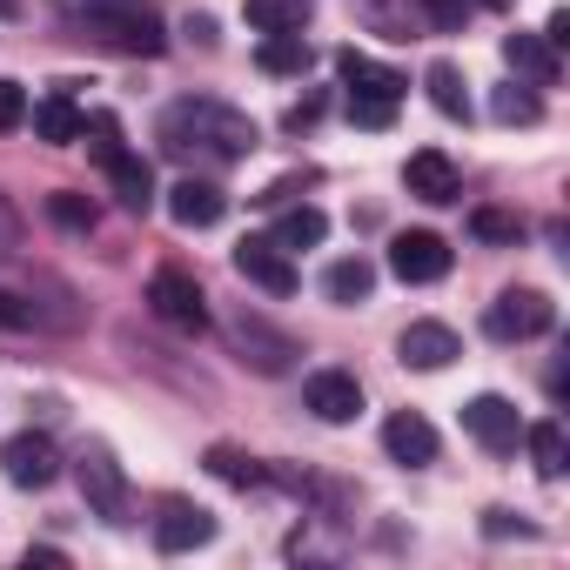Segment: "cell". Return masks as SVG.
Segmentation results:
<instances>
[{"label":"cell","mask_w":570,"mask_h":570,"mask_svg":"<svg viewBox=\"0 0 570 570\" xmlns=\"http://www.w3.org/2000/svg\"><path fill=\"white\" fill-rule=\"evenodd\" d=\"M303 410L323 416V423H356V416H363V383H356L350 370H316V376L303 383Z\"/></svg>","instance_id":"cell-10"},{"label":"cell","mask_w":570,"mask_h":570,"mask_svg":"<svg viewBox=\"0 0 570 570\" xmlns=\"http://www.w3.org/2000/svg\"><path fill=\"white\" fill-rule=\"evenodd\" d=\"M0 323H8V330H28V323H35V309H21L14 296H0Z\"/></svg>","instance_id":"cell-35"},{"label":"cell","mask_w":570,"mask_h":570,"mask_svg":"<svg viewBox=\"0 0 570 570\" xmlns=\"http://www.w3.org/2000/svg\"><path fill=\"white\" fill-rule=\"evenodd\" d=\"M370 289H376V262H363V255H343V262H330V275H323V296L343 303V309L370 303Z\"/></svg>","instance_id":"cell-21"},{"label":"cell","mask_w":570,"mask_h":570,"mask_svg":"<svg viewBox=\"0 0 570 570\" xmlns=\"http://www.w3.org/2000/svg\"><path fill=\"white\" fill-rule=\"evenodd\" d=\"M228 336H235L242 363H255L262 376H282V370H289V356H296V343H289V336H275V330H268V323H255V316H235V323H228Z\"/></svg>","instance_id":"cell-13"},{"label":"cell","mask_w":570,"mask_h":570,"mask_svg":"<svg viewBox=\"0 0 570 570\" xmlns=\"http://www.w3.org/2000/svg\"><path fill=\"white\" fill-rule=\"evenodd\" d=\"M383 450H390L403 470H423V463H436V430H430V416H416V410H396V416L383 423Z\"/></svg>","instance_id":"cell-14"},{"label":"cell","mask_w":570,"mask_h":570,"mask_svg":"<svg viewBox=\"0 0 570 570\" xmlns=\"http://www.w3.org/2000/svg\"><path fill=\"white\" fill-rule=\"evenodd\" d=\"M470 235H476V242H497V248H517V242H523V222L503 215V208H476V215H470Z\"/></svg>","instance_id":"cell-30"},{"label":"cell","mask_w":570,"mask_h":570,"mask_svg":"<svg viewBox=\"0 0 570 570\" xmlns=\"http://www.w3.org/2000/svg\"><path fill=\"white\" fill-rule=\"evenodd\" d=\"M188 35H195L202 48H215V21H208V14H195V21H188Z\"/></svg>","instance_id":"cell-38"},{"label":"cell","mask_w":570,"mask_h":570,"mask_svg":"<svg viewBox=\"0 0 570 570\" xmlns=\"http://www.w3.org/2000/svg\"><path fill=\"white\" fill-rule=\"evenodd\" d=\"M168 215H175L181 228H215V222L228 215V195H222L215 181H195V175H188V181L168 188Z\"/></svg>","instance_id":"cell-17"},{"label":"cell","mask_w":570,"mask_h":570,"mask_svg":"<svg viewBox=\"0 0 570 570\" xmlns=\"http://www.w3.org/2000/svg\"><path fill=\"white\" fill-rule=\"evenodd\" d=\"M490 115H497L503 128H530V121H543V101H537L530 81H510V88L490 95Z\"/></svg>","instance_id":"cell-27"},{"label":"cell","mask_w":570,"mask_h":570,"mask_svg":"<svg viewBox=\"0 0 570 570\" xmlns=\"http://www.w3.org/2000/svg\"><path fill=\"white\" fill-rule=\"evenodd\" d=\"M543 41H550V48H563V41H570V14H563V8L550 14V28H543Z\"/></svg>","instance_id":"cell-36"},{"label":"cell","mask_w":570,"mask_h":570,"mask_svg":"<svg viewBox=\"0 0 570 570\" xmlns=\"http://www.w3.org/2000/svg\"><path fill=\"white\" fill-rule=\"evenodd\" d=\"M14 235H21V228H14V215H8V202H0V255H8V248H14Z\"/></svg>","instance_id":"cell-37"},{"label":"cell","mask_w":570,"mask_h":570,"mask_svg":"<svg viewBox=\"0 0 570 570\" xmlns=\"http://www.w3.org/2000/svg\"><path fill=\"white\" fill-rule=\"evenodd\" d=\"M208 537H215V517H208V510H195V503H168V510L155 517V550H161V557L202 550Z\"/></svg>","instance_id":"cell-15"},{"label":"cell","mask_w":570,"mask_h":570,"mask_svg":"<svg viewBox=\"0 0 570 570\" xmlns=\"http://www.w3.org/2000/svg\"><path fill=\"white\" fill-rule=\"evenodd\" d=\"M316 14V0H248V28L262 35H303Z\"/></svg>","instance_id":"cell-23"},{"label":"cell","mask_w":570,"mask_h":570,"mask_svg":"<svg viewBox=\"0 0 570 570\" xmlns=\"http://www.w3.org/2000/svg\"><path fill=\"white\" fill-rule=\"evenodd\" d=\"M48 215H55L61 228H75V235H95V222H101V215H95V202H88V195H75V188L48 195Z\"/></svg>","instance_id":"cell-29"},{"label":"cell","mask_w":570,"mask_h":570,"mask_svg":"<svg viewBox=\"0 0 570 570\" xmlns=\"http://www.w3.org/2000/svg\"><path fill=\"white\" fill-rule=\"evenodd\" d=\"M81 121H88V115L75 108V95H68V88H55V95L35 108V135H41L48 148H75V141H81Z\"/></svg>","instance_id":"cell-20"},{"label":"cell","mask_w":570,"mask_h":570,"mask_svg":"<svg viewBox=\"0 0 570 570\" xmlns=\"http://www.w3.org/2000/svg\"><path fill=\"white\" fill-rule=\"evenodd\" d=\"M208 470H215L222 483H235V490L262 483V463H255V456H242V450H228V443H215V450H208Z\"/></svg>","instance_id":"cell-31"},{"label":"cell","mask_w":570,"mask_h":570,"mask_svg":"<svg viewBox=\"0 0 570 570\" xmlns=\"http://www.w3.org/2000/svg\"><path fill=\"white\" fill-rule=\"evenodd\" d=\"M323 235H330V215H323V208H289V215L268 228L275 248H316Z\"/></svg>","instance_id":"cell-25"},{"label":"cell","mask_w":570,"mask_h":570,"mask_svg":"<svg viewBox=\"0 0 570 570\" xmlns=\"http://www.w3.org/2000/svg\"><path fill=\"white\" fill-rule=\"evenodd\" d=\"M557 323V303L543 296V289H503L497 303H490V316H483V330L497 336V343H530V336H543Z\"/></svg>","instance_id":"cell-5"},{"label":"cell","mask_w":570,"mask_h":570,"mask_svg":"<svg viewBox=\"0 0 570 570\" xmlns=\"http://www.w3.org/2000/svg\"><path fill=\"white\" fill-rule=\"evenodd\" d=\"M255 121L228 101H208V95H188L161 115V148L168 155H215V161H248L255 155Z\"/></svg>","instance_id":"cell-1"},{"label":"cell","mask_w":570,"mask_h":570,"mask_svg":"<svg viewBox=\"0 0 570 570\" xmlns=\"http://www.w3.org/2000/svg\"><path fill=\"white\" fill-rule=\"evenodd\" d=\"M423 88H430V108H436L443 121H470V95H463L456 61H430V68H423Z\"/></svg>","instance_id":"cell-22"},{"label":"cell","mask_w":570,"mask_h":570,"mask_svg":"<svg viewBox=\"0 0 570 570\" xmlns=\"http://www.w3.org/2000/svg\"><path fill=\"white\" fill-rule=\"evenodd\" d=\"M450 242L443 235H430V228H410V235H396L390 242V275L396 282H443L450 275Z\"/></svg>","instance_id":"cell-8"},{"label":"cell","mask_w":570,"mask_h":570,"mask_svg":"<svg viewBox=\"0 0 570 570\" xmlns=\"http://www.w3.org/2000/svg\"><path fill=\"white\" fill-rule=\"evenodd\" d=\"M356 8V21L370 28V35H383V41H410V14L416 8H396V0H350Z\"/></svg>","instance_id":"cell-28"},{"label":"cell","mask_w":570,"mask_h":570,"mask_svg":"<svg viewBox=\"0 0 570 570\" xmlns=\"http://www.w3.org/2000/svg\"><path fill=\"white\" fill-rule=\"evenodd\" d=\"M235 275L255 282V289H268V296H296V289H303L289 248H275L268 235H242V242H235Z\"/></svg>","instance_id":"cell-7"},{"label":"cell","mask_w":570,"mask_h":570,"mask_svg":"<svg viewBox=\"0 0 570 570\" xmlns=\"http://www.w3.org/2000/svg\"><path fill=\"white\" fill-rule=\"evenodd\" d=\"M101 168H108V188H115V202H121L128 215H148V208H155V168H148L141 155L121 148V155L101 161Z\"/></svg>","instance_id":"cell-19"},{"label":"cell","mask_w":570,"mask_h":570,"mask_svg":"<svg viewBox=\"0 0 570 570\" xmlns=\"http://www.w3.org/2000/svg\"><path fill=\"white\" fill-rule=\"evenodd\" d=\"M148 309L175 330H208V296L188 268H155L148 275Z\"/></svg>","instance_id":"cell-6"},{"label":"cell","mask_w":570,"mask_h":570,"mask_svg":"<svg viewBox=\"0 0 570 570\" xmlns=\"http://www.w3.org/2000/svg\"><path fill=\"white\" fill-rule=\"evenodd\" d=\"M463 430L483 443V450H517V436H523V416H517V403L510 396H470L463 403Z\"/></svg>","instance_id":"cell-12"},{"label":"cell","mask_w":570,"mask_h":570,"mask_svg":"<svg viewBox=\"0 0 570 570\" xmlns=\"http://www.w3.org/2000/svg\"><path fill=\"white\" fill-rule=\"evenodd\" d=\"M0 463H8V483H21V490H48V483L61 476V450H55V436H41V430L8 436Z\"/></svg>","instance_id":"cell-9"},{"label":"cell","mask_w":570,"mask_h":570,"mask_svg":"<svg viewBox=\"0 0 570 570\" xmlns=\"http://www.w3.org/2000/svg\"><path fill=\"white\" fill-rule=\"evenodd\" d=\"M88 41H101V48H115V55H141V61H155L161 48H168V35H161V21H155V8L148 0H95V8H81V14H68Z\"/></svg>","instance_id":"cell-2"},{"label":"cell","mask_w":570,"mask_h":570,"mask_svg":"<svg viewBox=\"0 0 570 570\" xmlns=\"http://www.w3.org/2000/svg\"><path fill=\"white\" fill-rule=\"evenodd\" d=\"M336 75L350 88V121L356 128H390L396 121V101L410 95V81L396 68H383V61H370L356 48H336Z\"/></svg>","instance_id":"cell-3"},{"label":"cell","mask_w":570,"mask_h":570,"mask_svg":"<svg viewBox=\"0 0 570 570\" xmlns=\"http://www.w3.org/2000/svg\"><path fill=\"white\" fill-rule=\"evenodd\" d=\"M396 356H403L410 370H443V363H456L463 350H456V330H450V323H410V330L396 336Z\"/></svg>","instance_id":"cell-16"},{"label":"cell","mask_w":570,"mask_h":570,"mask_svg":"<svg viewBox=\"0 0 570 570\" xmlns=\"http://www.w3.org/2000/svg\"><path fill=\"white\" fill-rule=\"evenodd\" d=\"M503 61H510V68H517V81H530V88H550V81L563 75L557 48H550L543 35H503Z\"/></svg>","instance_id":"cell-18"},{"label":"cell","mask_w":570,"mask_h":570,"mask_svg":"<svg viewBox=\"0 0 570 570\" xmlns=\"http://www.w3.org/2000/svg\"><path fill=\"white\" fill-rule=\"evenodd\" d=\"M28 121V95H21V81H0V135H14Z\"/></svg>","instance_id":"cell-34"},{"label":"cell","mask_w":570,"mask_h":570,"mask_svg":"<svg viewBox=\"0 0 570 570\" xmlns=\"http://www.w3.org/2000/svg\"><path fill=\"white\" fill-rule=\"evenodd\" d=\"M81 141H88L95 161H115V155H121V121H115V115H88V121H81Z\"/></svg>","instance_id":"cell-32"},{"label":"cell","mask_w":570,"mask_h":570,"mask_svg":"<svg viewBox=\"0 0 570 570\" xmlns=\"http://www.w3.org/2000/svg\"><path fill=\"white\" fill-rule=\"evenodd\" d=\"M523 443H530V463H537V476H563V456H570V443H563V423H557V416L530 423V430H523Z\"/></svg>","instance_id":"cell-24"},{"label":"cell","mask_w":570,"mask_h":570,"mask_svg":"<svg viewBox=\"0 0 570 570\" xmlns=\"http://www.w3.org/2000/svg\"><path fill=\"white\" fill-rule=\"evenodd\" d=\"M403 188H410L416 202H436V208H443V202L463 195V168H456L443 148H416V155L403 161Z\"/></svg>","instance_id":"cell-11"},{"label":"cell","mask_w":570,"mask_h":570,"mask_svg":"<svg viewBox=\"0 0 570 570\" xmlns=\"http://www.w3.org/2000/svg\"><path fill=\"white\" fill-rule=\"evenodd\" d=\"M416 8L436 35H463V21H470V0H416Z\"/></svg>","instance_id":"cell-33"},{"label":"cell","mask_w":570,"mask_h":570,"mask_svg":"<svg viewBox=\"0 0 570 570\" xmlns=\"http://www.w3.org/2000/svg\"><path fill=\"white\" fill-rule=\"evenodd\" d=\"M75 483H81V503H88V517H101V523H135V490H128V476H121V463L101 450V443H88L81 456H75Z\"/></svg>","instance_id":"cell-4"},{"label":"cell","mask_w":570,"mask_h":570,"mask_svg":"<svg viewBox=\"0 0 570 570\" xmlns=\"http://www.w3.org/2000/svg\"><path fill=\"white\" fill-rule=\"evenodd\" d=\"M483 8H510V0H483Z\"/></svg>","instance_id":"cell-39"},{"label":"cell","mask_w":570,"mask_h":570,"mask_svg":"<svg viewBox=\"0 0 570 570\" xmlns=\"http://www.w3.org/2000/svg\"><path fill=\"white\" fill-rule=\"evenodd\" d=\"M255 68H262V75H303V68H309V41H303V35H268V41L255 48Z\"/></svg>","instance_id":"cell-26"}]
</instances>
